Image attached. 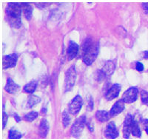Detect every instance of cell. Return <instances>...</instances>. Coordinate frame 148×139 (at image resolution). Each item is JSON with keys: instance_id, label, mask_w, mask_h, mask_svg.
Segmentation results:
<instances>
[{"instance_id": "obj_14", "label": "cell", "mask_w": 148, "mask_h": 139, "mask_svg": "<svg viewBox=\"0 0 148 139\" xmlns=\"http://www.w3.org/2000/svg\"><path fill=\"white\" fill-rule=\"evenodd\" d=\"M49 129H50V125H49L48 121L45 118H43L39 124V134L40 137L45 138L48 133Z\"/></svg>"}, {"instance_id": "obj_17", "label": "cell", "mask_w": 148, "mask_h": 139, "mask_svg": "<svg viewBox=\"0 0 148 139\" xmlns=\"http://www.w3.org/2000/svg\"><path fill=\"white\" fill-rule=\"evenodd\" d=\"M131 133L133 134V136L137 138H140L141 136V131L140 129L138 121L136 120H135L134 118L133 119V123H132Z\"/></svg>"}, {"instance_id": "obj_25", "label": "cell", "mask_w": 148, "mask_h": 139, "mask_svg": "<svg viewBox=\"0 0 148 139\" xmlns=\"http://www.w3.org/2000/svg\"><path fill=\"white\" fill-rule=\"evenodd\" d=\"M8 119V116L6 114V112L5 111H3V115H2V124H3V129H5L6 124H7Z\"/></svg>"}, {"instance_id": "obj_3", "label": "cell", "mask_w": 148, "mask_h": 139, "mask_svg": "<svg viewBox=\"0 0 148 139\" xmlns=\"http://www.w3.org/2000/svg\"><path fill=\"white\" fill-rule=\"evenodd\" d=\"M76 80V71L75 66H71L67 71L64 79V91L68 92L73 89Z\"/></svg>"}, {"instance_id": "obj_21", "label": "cell", "mask_w": 148, "mask_h": 139, "mask_svg": "<svg viewBox=\"0 0 148 139\" xmlns=\"http://www.w3.org/2000/svg\"><path fill=\"white\" fill-rule=\"evenodd\" d=\"M38 116H39L38 112H36V111H33V112H29V113H27V114L24 116V120L26 121H29V122L33 121L38 117Z\"/></svg>"}, {"instance_id": "obj_2", "label": "cell", "mask_w": 148, "mask_h": 139, "mask_svg": "<svg viewBox=\"0 0 148 139\" xmlns=\"http://www.w3.org/2000/svg\"><path fill=\"white\" fill-rule=\"evenodd\" d=\"M19 3H8L5 9L6 16L8 18V22L12 27H18L21 25V14L22 5Z\"/></svg>"}, {"instance_id": "obj_9", "label": "cell", "mask_w": 148, "mask_h": 139, "mask_svg": "<svg viewBox=\"0 0 148 139\" xmlns=\"http://www.w3.org/2000/svg\"><path fill=\"white\" fill-rule=\"evenodd\" d=\"M133 119V116L129 114L126 116L125 121H124V125H123V136H124V138L125 139L129 138L130 135L131 133Z\"/></svg>"}, {"instance_id": "obj_19", "label": "cell", "mask_w": 148, "mask_h": 139, "mask_svg": "<svg viewBox=\"0 0 148 139\" xmlns=\"http://www.w3.org/2000/svg\"><path fill=\"white\" fill-rule=\"evenodd\" d=\"M37 87V83L34 81H31L28 84H27L26 85H25L23 88L24 92H27V93H34V91L36 90Z\"/></svg>"}, {"instance_id": "obj_10", "label": "cell", "mask_w": 148, "mask_h": 139, "mask_svg": "<svg viewBox=\"0 0 148 139\" xmlns=\"http://www.w3.org/2000/svg\"><path fill=\"white\" fill-rule=\"evenodd\" d=\"M121 85L119 84H115L112 87H110V89L105 94V98H106L107 100L112 101L118 97L120 92H121Z\"/></svg>"}, {"instance_id": "obj_13", "label": "cell", "mask_w": 148, "mask_h": 139, "mask_svg": "<svg viewBox=\"0 0 148 139\" xmlns=\"http://www.w3.org/2000/svg\"><path fill=\"white\" fill-rule=\"evenodd\" d=\"M19 89H20V87L18 84H17L11 79H8L7 84L5 87V90L6 92L10 94H15L19 90Z\"/></svg>"}, {"instance_id": "obj_15", "label": "cell", "mask_w": 148, "mask_h": 139, "mask_svg": "<svg viewBox=\"0 0 148 139\" xmlns=\"http://www.w3.org/2000/svg\"><path fill=\"white\" fill-rule=\"evenodd\" d=\"M115 69H116V64L113 61H108L103 67L102 70H101L106 76L110 75L113 73Z\"/></svg>"}, {"instance_id": "obj_29", "label": "cell", "mask_w": 148, "mask_h": 139, "mask_svg": "<svg viewBox=\"0 0 148 139\" xmlns=\"http://www.w3.org/2000/svg\"><path fill=\"white\" fill-rule=\"evenodd\" d=\"M142 6H143L144 10H145L146 12H148V3L142 4Z\"/></svg>"}, {"instance_id": "obj_5", "label": "cell", "mask_w": 148, "mask_h": 139, "mask_svg": "<svg viewBox=\"0 0 148 139\" xmlns=\"http://www.w3.org/2000/svg\"><path fill=\"white\" fill-rule=\"evenodd\" d=\"M138 95V90L136 87H130L123 94L121 100L125 104H131L137 100Z\"/></svg>"}, {"instance_id": "obj_20", "label": "cell", "mask_w": 148, "mask_h": 139, "mask_svg": "<svg viewBox=\"0 0 148 139\" xmlns=\"http://www.w3.org/2000/svg\"><path fill=\"white\" fill-rule=\"evenodd\" d=\"M40 98L36 96H34V95H30V96L27 99V105L28 106V107H34V105L37 104L38 103L40 102Z\"/></svg>"}, {"instance_id": "obj_22", "label": "cell", "mask_w": 148, "mask_h": 139, "mask_svg": "<svg viewBox=\"0 0 148 139\" xmlns=\"http://www.w3.org/2000/svg\"><path fill=\"white\" fill-rule=\"evenodd\" d=\"M9 139H20L22 138V134L16 129H11L9 131Z\"/></svg>"}, {"instance_id": "obj_16", "label": "cell", "mask_w": 148, "mask_h": 139, "mask_svg": "<svg viewBox=\"0 0 148 139\" xmlns=\"http://www.w3.org/2000/svg\"><path fill=\"white\" fill-rule=\"evenodd\" d=\"M96 118L100 122H106L110 119L109 112L105 110H99L96 113Z\"/></svg>"}, {"instance_id": "obj_28", "label": "cell", "mask_w": 148, "mask_h": 139, "mask_svg": "<svg viewBox=\"0 0 148 139\" xmlns=\"http://www.w3.org/2000/svg\"><path fill=\"white\" fill-rule=\"evenodd\" d=\"M143 125L145 127V131H146L147 134L148 135V119H145L143 120Z\"/></svg>"}, {"instance_id": "obj_24", "label": "cell", "mask_w": 148, "mask_h": 139, "mask_svg": "<svg viewBox=\"0 0 148 139\" xmlns=\"http://www.w3.org/2000/svg\"><path fill=\"white\" fill-rule=\"evenodd\" d=\"M141 99L142 103L148 106V92L147 91H141Z\"/></svg>"}, {"instance_id": "obj_23", "label": "cell", "mask_w": 148, "mask_h": 139, "mask_svg": "<svg viewBox=\"0 0 148 139\" xmlns=\"http://www.w3.org/2000/svg\"><path fill=\"white\" fill-rule=\"evenodd\" d=\"M62 122L64 127H67L71 123V118H70L69 112L67 111H64L62 113Z\"/></svg>"}, {"instance_id": "obj_32", "label": "cell", "mask_w": 148, "mask_h": 139, "mask_svg": "<svg viewBox=\"0 0 148 139\" xmlns=\"http://www.w3.org/2000/svg\"><path fill=\"white\" fill-rule=\"evenodd\" d=\"M144 56H145V59H148V51H145V52L144 53Z\"/></svg>"}, {"instance_id": "obj_27", "label": "cell", "mask_w": 148, "mask_h": 139, "mask_svg": "<svg viewBox=\"0 0 148 139\" xmlns=\"http://www.w3.org/2000/svg\"><path fill=\"white\" fill-rule=\"evenodd\" d=\"M93 109V101H92V98L88 100V110H92Z\"/></svg>"}, {"instance_id": "obj_30", "label": "cell", "mask_w": 148, "mask_h": 139, "mask_svg": "<svg viewBox=\"0 0 148 139\" xmlns=\"http://www.w3.org/2000/svg\"><path fill=\"white\" fill-rule=\"evenodd\" d=\"M88 128H89L90 131H91V132H92V131H93V125H92V124H91V123H88Z\"/></svg>"}, {"instance_id": "obj_26", "label": "cell", "mask_w": 148, "mask_h": 139, "mask_svg": "<svg viewBox=\"0 0 148 139\" xmlns=\"http://www.w3.org/2000/svg\"><path fill=\"white\" fill-rule=\"evenodd\" d=\"M136 69L138 72H141L144 70V65L141 62H137L136 65Z\"/></svg>"}, {"instance_id": "obj_11", "label": "cell", "mask_w": 148, "mask_h": 139, "mask_svg": "<svg viewBox=\"0 0 148 139\" xmlns=\"http://www.w3.org/2000/svg\"><path fill=\"white\" fill-rule=\"evenodd\" d=\"M125 103L121 99L117 101L113 104V106L112 107L111 110H110V117H114V116H118V115L120 114L121 112H122L123 110H124L125 108Z\"/></svg>"}, {"instance_id": "obj_12", "label": "cell", "mask_w": 148, "mask_h": 139, "mask_svg": "<svg viewBox=\"0 0 148 139\" xmlns=\"http://www.w3.org/2000/svg\"><path fill=\"white\" fill-rule=\"evenodd\" d=\"M79 46L78 44H76V42L71 41L69 42V45H68V47H67V58L69 60H72L73 59L76 57L78 53H79Z\"/></svg>"}, {"instance_id": "obj_7", "label": "cell", "mask_w": 148, "mask_h": 139, "mask_svg": "<svg viewBox=\"0 0 148 139\" xmlns=\"http://www.w3.org/2000/svg\"><path fill=\"white\" fill-rule=\"evenodd\" d=\"M18 60V55L16 53L5 55L2 59V68L3 70L15 67Z\"/></svg>"}, {"instance_id": "obj_31", "label": "cell", "mask_w": 148, "mask_h": 139, "mask_svg": "<svg viewBox=\"0 0 148 139\" xmlns=\"http://www.w3.org/2000/svg\"><path fill=\"white\" fill-rule=\"evenodd\" d=\"M14 118L16 119V121L17 122H18V121H20L21 119H20V118H19V116H18V115H17V114H14Z\"/></svg>"}, {"instance_id": "obj_6", "label": "cell", "mask_w": 148, "mask_h": 139, "mask_svg": "<svg viewBox=\"0 0 148 139\" xmlns=\"http://www.w3.org/2000/svg\"><path fill=\"white\" fill-rule=\"evenodd\" d=\"M83 104V100L80 96H76L69 104L68 112L73 116H76L81 110Z\"/></svg>"}, {"instance_id": "obj_18", "label": "cell", "mask_w": 148, "mask_h": 139, "mask_svg": "<svg viewBox=\"0 0 148 139\" xmlns=\"http://www.w3.org/2000/svg\"><path fill=\"white\" fill-rule=\"evenodd\" d=\"M22 10L25 14V16L27 20H30L31 16H32L33 8L31 5L29 3H22Z\"/></svg>"}, {"instance_id": "obj_4", "label": "cell", "mask_w": 148, "mask_h": 139, "mask_svg": "<svg viewBox=\"0 0 148 139\" xmlns=\"http://www.w3.org/2000/svg\"><path fill=\"white\" fill-rule=\"evenodd\" d=\"M86 124V117L84 116H82L75 121V122L73 124L71 129V136L75 138H79L81 136L83 129L84 128V126Z\"/></svg>"}, {"instance_id": "obj_8", "label": "cell", "mask_w": 148, "mask_h": 139, "mask_svg": "<svg viewBox=\"0 0 148 139\" xmlns=\"http://www.w3.org/2000/svg\"><path fill=\"white\" fill-rule=\"evenodd\" d=\"M119 131L116 124L113 121H111L107 125L104 131V136L108 139H116L119 136Z\"/></svg>"}, {"instance_id": "obj_1", "label": "cell", "mask_w": 148, "mask_h": 139, "mask_svg": "<svg viewBox=\"0 0 148 139\" xmlns=\"http://www.w3.org/2000/svg\"><path fill=\"white\" fill-rule=\"evenodd\" d=\"M99 42L89 37L86 39L83 44L82 57L84 63L87 65H91L98 56Z\"/></svg>"}]
</instances>
